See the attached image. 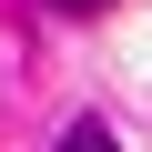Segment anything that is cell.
<instances>
[{"label": "cell", "instance_id": "6da1fadb", "mask_svg": "<svg viewBox=\"0 0 152 152\" xmlns=\"http://www.w3.org/2000/svg\"><path fill=\"white\" fill-rule=\"evenodd\" d=\"M61 152H122V142H112V122H71V132H61Z\"/></svg>", "mask_w": 152, "mask_h": 152}, {"label": "cell", "instance_id": "7a4b0ae2", "mask_svg": "<svg viewBox=\"0 0 152 152\" xmlns=\"http://www.w3.org/2000/svg\"><path fill=\"white\" fill-rule=\"evenodd\" d=\"M51 10H71V20H102V10H112V0H51Z\"/></svg>", "mask_w": 152, "mask_h": 152}]
</instances>
